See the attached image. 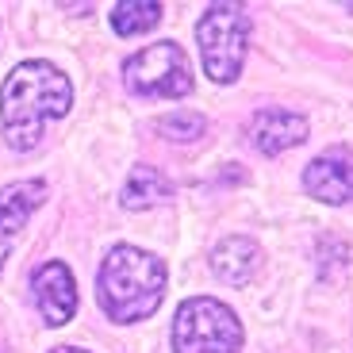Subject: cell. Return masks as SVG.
Here are the masks:
<instances>
[{"instance_id":"11","label":"cell","mask_w":353,"mask_h":353,"mask_svg":"<svg viewBox=\"0 0 353 353\" xmlns=\"http://www.w3.org/2000/svg\"><path fill=\"white\" fill-rule=\"evenodd\" d=\"M169 192H173V185H169V176L161 169L134 165L131 176H127V185H123V208L127 212H146L154 203L169 200Z\"/></svg>"},{"instance_id":"3","label":"cell","mask_w":353,"mask_h":353,"mask_svg":"<svg viewBox=\"0 0 353 353\" xmlns=\"http://www.w3.org/2000/svg\"><path fill=\"white\" fill-rule=\"evenodd\" d=\"M196 43L203 54V70L215 85H234L246 65L250 16L242 4H212L196 23Z\"/></svg>"},{"instance_id":"10","label":"cell","mask_w":353,"mask_h":353,"mask_svg":"<svg viewBox=\"0 0 353 353\" xmlns=\"http://www.w3.org/2000/svg\"><path fill=\"white\" fill-rule=\"evenodd\" d=\"M212 269H215L219 281L234 284V288H239V284H250V276L261 269V250H257V242L242 239V234L223 239L212 254Z\"/></svg>"},{"instance_id":"5","label":"cell","mask_w":353,"mask_h":353,"mask_svg":"<svg viewBox=\"0 0 353 353\" xmlns=\"http://www.w3.org/2000/svg\"><path fill=\"white\" fill-rule=\"evenodd\" d=\"M123 81L142 97H185L192 92V65L176 43H154L127 58Z\"/></svg>"},{"instance_id":"8","label":"cell","mask_w":353,"mask_h":353,"mask_svg":"<svg viewBox=\"0 0 353 353\" xmlns=\"http://www.w3.org/2000/svg\"><path fill=\"white\" fill-rule=\"evenodd\" d=\"M46 200V185L43 181H16V185L0 188V269L8 261L12 246H16L19 230H23L27 215L35 212Z\"/></svg>"},{"instance_id":"2","label":"cell","mask_w":353,"mask_h":353,"mask_svg":"<svg viewBox=\"0 0 353 353\" xmlns=\"http://www.w3.org/2000/svg\"><path fill=\"white\" fill-rule=\"evenodd\" d=\"M97 296L112 323H142L165 300V261L139 246H115L97 273Z\"/></svg>"},{"instance_id":"4","label":"cell","mask_w":353,"mask_h":353,"mask_svg":"<svg viewBox=\"0 0 353 353\" xmlns=\"http://www.w3.org/2000/svg\"><path fill=\"white\" fill-rule=\"evenodd\" d=\"M173 350L176 353H239L242 323L219 300L192 296L176 307L173 319Z\"/></svg>"},{"instance_id":"1","label":"cell","mask_w":353,"mask_h":353,"mask_svg":"<svg viewBox=\"0 0 353 353\" xmlns=\"http://www.w3.org/2000/svg\"><path fill=\"white\" fill-rule=\"evenodd\" d=\"M73 104V85L50 62H19L0 92V127L12 150H35L43 142V127L50 119H65Z\"/></svg>"},{"instance_id":"12","label":"cell","mask_w":353,"mask_h":353,"mask_svg":"<svg viewBox=\"0 0 353 353\" xmlns=\"http://www.w3.org/2000/svg\"><path fill=\"white\" fill-rule=\"evenodd\" d=\"M158 23H161V4H154V0H127V4L112 8L115 35H142Z\"/></svg>"},{"instance_id":"9","label":"cell","mask_w":353,"mask_h":353,"mask_svg":"<svg viewBox=\"0 0 353 353\" xmlns=\"http://www.w3.org/2000/svg\"><path fill=\"white\" fill-rule=\"evenodd\" d=\"M250 134H254V146L261 154H281L300 146L303 134H307V115L300 112H288V108H261L250 123Z\"/></svg>"},{"instance_id":"15","label":"cell","mask_w":353,"mask_h":353,"mask_svg":"<svg viewBox=\"0 0 353 353\" xmlns=\"http://www.w3.org/2000/svg\"><path fill=\"white\" fill-rule=\"evenodd\" d=\"M345 12H353V4H345Z\"/></svg>"},{"instance_id":"6","label":"cell","mask_w":353,"mask_h":353,"mask_svg":"<svg viewBox=\"0 0 353 353\" xmlns=\"http://www.w3.org/2000/svg\"><path fill=\"white\" fill-rule=\"evenodd\" d=\"M31 292L43 311L46 327H65L77 311V281L62 261H46L35 276H31Z\"/></svg>"},{"instance_id":"13","label":"cell","mask_w":353,"mask_h":353,"mask_svg":"<svg viewBox=\"0 0 353 353\" xmlns=\"http://www.w3.org/2000/svg\"><path fill=\"white\" fill-rule=\"evenodd\" d=\"M158 134H161V139H173V142H192V139H200V134H203V115L173 112V115H165V119L158 123Z\"/></svg>"},{"instance_id":"14","label":"cell","mask_w":353,"mask_h":353,"mask_svg":"<svg viewBox=\"0 0 353 353\" xmlns=\"http://www.w3.org/2000/svg\"><path fill=\"white\" fill-rule=\"evenodd\" d=\"M50 353H88V350H77V345H58V350H50Z\"/></svg>"},{"instance_id":"7","label":"cell","mask_w":353,"mask_h":353,"mask_svg":"<svg viewBox=\"0 0 353 353\" xmlns=\"http://www.w3.org/2000/svg\"><path fill=\"white\" fill-rule=\"evenodd\" d=\"M303 188L323 203H350L353 200V158L345 150L319 154L303 169Z\"/></svg>"}]
</instances>
